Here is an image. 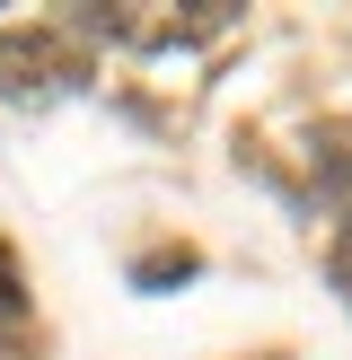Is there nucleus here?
<instances>
[{
	"label": "nucleus",
	"mask_w": 352,
	"mask_h": 360,
	"mask_svg": "<svg viewBox=\"0 0 352 360\" xmlns=\"http://www.w3.org/2000/svg\"><path fill=\"white\" fill-rule=\"evenodd\" d=\"M326 273H334V290H344V299H352V220H344V229H334V255H326Z\"/></svg>",
	"instance_id": "obj_1"
},
{
	"label": "nucleus",
	"mask_w": 352,
	"mask_h": 360,
	"mask_svg": "<svg viewBox=\"0 0 352 360\" xmlns=\"http://www.w3.org/2000/svg\"><path fill=\"white\" fill-rule=\"evenodd\" d=\"M18 308H27V299H18V264H9V246H0V326H18Z\"/></svg>",
	"instance_id": "obj_2"
}]
</instances>
